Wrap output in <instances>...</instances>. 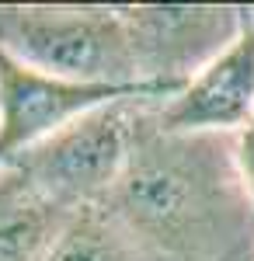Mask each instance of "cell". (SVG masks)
<instances>
[{
    "mask_svg": "<svg viewBox=\"0 0 254 261\" xmlns=\"http://www.w3.org/2000/svg\"><path fill=\"white\" fill-rule=\"evenodd\" d=\"M164 133L237 136L254 122V7L244 32L154 112Z\"/></svg>",
    "mask_w": 254,
    "mask_h": 261,
    "instance_id": "6",
    "label": "cell"
},
{
    "mask_svg": "<svg viewBox=\"0 0 254 261\" xmlns=\"http://www.w3.org/2000/svg\"><path fill=\"white\" fill-rule=\"evenodd\" d=\"M234 164L240 174V185H244V195L254 209V122L234 136Z\"/></svg>",
    "mask_w": 254,
    "mask_h": 261,
    "instance_id": "8",
    "label": "cell"
},
{
    "mask_svg": "<svg viewBox=\"0 0 254 261\" xmlns=\"http://www.w3.org/2000/svg\"><path fill=\"white\" fill-rule=\"evenodd\" d=\"M154 112L139 122L105 209L160 261H254V209L234 164V136L164 133Z\"/></svg>",
    "mask_w": 254,
    "mask_h": 261,
    "instance_id": "1",
    "label": "cell"
},
{
    "mask_svg": "<svg viewBox=\"0 0 254 261\" xmlns=\"http://www.w3.org/2000/svg\"><path fill=\"white\" fill-rule=\"evenodd\" d=\"M0 94H4V66H0Z\"/></svg>",
    "mask_w": 254,
    "mask_h": 261,
    "instance_id": "9",
    "label": "cell"
},
{
    "mask_svg": "<svg viewBox=\"0 0 254 261\" xmlns=\"http://www.w3.org/2000/svg\"><path fill=\"white\" fill-rule=\"evenodd\" d=\"M4 66V94H0V167L21 157L24 150L53 140L66 125L80 122L84 115L98 112L112 101L133 98V94H157L174 98L164 87H105V84H77L49 77L42 70L21 66L0 53Z\"/></svg>",
    "mask_w": 254,
    "mask_h": 261,
    "instance_id": "5",
    "label": "cell"
},
{
    "mask_svg": "<svg viewBox=\"0 0 254 261\" xmlns=\"http://www.w3.org/2000/svg\"><path fill=\"white\" fill-rule=\"evenodd\" d=\"M42 261H160L105 209H80L63 223Z\"/></svg>",
    "mask_w": 254,
    "mask_h": 261,
    "instance_id": "7",
    "label": "cell"
},
{
    "mask_svg": "<svg viewBox=\"0 0 254 261\" xmlns=\"http://www.w3.org/2000/svg\"><path fill=\"white\" fill-rule=\"evenodd\" d=\"M118 14L129 28L139 84H154L177 94L244 32L247 7L154 4L118 7Z\"/></svg>",
    "mask_w": 254,
    "mask_h": 261,
    "instance_id": "4",
    "label": "cell"
},
{
    "mask_svg": "<svg viewBox=\"0 0 254 261\" xmlns=\"http://www.w3.org/2000/svg\"><path fill=\"white\" fill-rule=\"evenodd\" d=\"M157 105H164V98L157 94H133L112 101L66 125L53 140L24 150L7 167H14L42 199L66 216L105 205L129 164L139 122Z\"/></svg>",
    "mask_w": 254,
    "mask_h": 261,
    "instance_id": "3",
    "label": "cell"
},
{
    "mask_svg": "<svg viewBox=\"0 0 254 261\" xmlns=\"http://www.w3.org/2000/svg\"><path fill=\"white\" fill-rule=\"evenodd\" d=\"M0 53L63 81L143 87L118 7H0Z\"/></svg>",
    "mask_w": 254,
    "mask_h": 261,
    "instance_id": "2",
    "label": "cell"
}]
</instances>
